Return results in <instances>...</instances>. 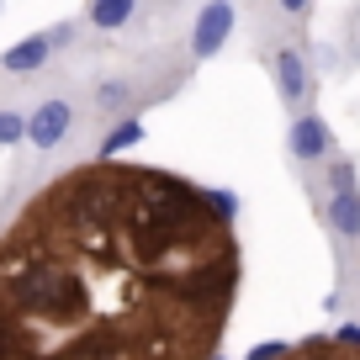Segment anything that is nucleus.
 I'll return each mask as SVG.
<instances>
[{"label": "nucleus", "mask_w": 360, "mask_h": 360, "mask_svg": "<svg viewBox=\"0 0 360 360\" xmlns=\"http://www.w3.org/2000/svg\"><path fill=\"white\" fill-rule=\"evenodd\" d=\"M270 69H276V85H281L286 101H302V96H307V64H302V53H297V48H276Z\"/></svg>", "instance_id": "0eeeda50"}, {"label": "nucleus", "mask_w": 360, "mask_h": 360, "mask_svg": "<svg viewBox=\"0 0 360 360\" xmlns=\"http://www.w3.org/2000/svg\"><path fill=\"white\" fill-rule=\"evenodd\" d=\"M286 355H292V345H286V339H265V345H255L244 360H286Z\"/></svg>", "instance_id": "ddd939ff"}, {"label": "nucleus", "mask_w": 360, "mask_h": 360, "mask_svg": "<svg viewBox=\"0 0 360 360\" xmlns=\"http://www.w3.org/2000/svg\"><path fill=\"white\" fill-rule=\"evenodd\" d=\"M207 360H223V355H207Z\"/></svg>", "instance_id": "f3484780"}, {"label": "nucleus", "mask_w": 360, "mask_h": 360, "mask_svg": "<svg viewBox=\"0 0 360 360\" xmlns=\"http://www.w3.org/2000/svg\"><path fill=\"white\" fill-rule=\"evenodd\" d=\"M75 133V106L69 101H43V106H32V117H27V143L32 148H58L64 138Z\"/></svg>", "instance_id": "7ed1b4c3"}, {"label": "nucleus", "mask_w": 360, "mask_h": 360, "mask_svg": "<svg viewBox=\"0 0 360 360\" xmlns=\"http://www.w3.org/2000/svg\"><path fill=\"white\" fill-rule=\"evenodd\" d=\"M328 228L339 238H360V186H334V196H328Z\"/></svg>", "instance_id": "423d86ee"}, {"label": "nucleus", "mask_w": 360, "mask_h": 360, "mask_svg": "<svg viewBox=\"0 0 360 360\" xmlns=\"http://www.w3.org/2000/svg\"><path fill=\"white\" fill-rule=\"evenodd\" d=\"M138 16V0H90V27H101V32H117Z\"/></svg>", "instance_id": "1a4fd4ad"}, {"label": "nucleus", "mask_w": 360, "mask_h": 360, "mask_svg": "<svg viewBox=\"0 0 360 360\" xmlns=\"http://www.w3.org/2000/svg\"><path fill=\"white\" fill-rule=\"evenodd\" d=\"M233 0H207L202 11H196V22H191V53L196 58H212V53H223V43L233 37Z\"/></svg>", "instance_id": "f03ea898"}, {"label": "nucleus", "mask_w": 360, "mask_h": 360, "mask_svg": "<svg viewBox=\"0 0 360 360\" xmlns=\"http://www.w3.org/2000/svg\"><path fill=\"white\" fill-rule=\"evenodd\" d=\"M286 148H292L302 165H313V159H328V148H334V133H328L323 117H297L292 127H286Z\"/></svg>", "instance_id": "20e7f679"}, {"label": "nucleus", "mask_w": 360, "mask_h": 360, "mask_svg": "<svg viewBox=\"0 0 360 360\" xmlns=\"http://www.w3.org/2000/svg\"><path fill=\"white\" fill-rule=\"evenodd\" d=\"M143 117H117L112 127H106V138H101V148H96V154L101 159H117V154H127V148H138L143 143Z\"/></svg>", "instance_id": "6e6552de"}, {"label": "nucleus", "mask_w": 360, "mask_h": 360, "mask_svg": "<svg viewBox=\"0 0 360 360\" xmlns=\"http://www.w3.org/2000/svg\"><path fill=\"white\" fill-rule=\"evenodd\" d=\"M207 207H212V217H217L223 228L238 217V196H233V191H207Z\"/></svg>", "instance_id": "f8f14e48"}, {"label": "nucleus", "mask_w": 360, "mask_h": 360, "mask_svg": "<svg viewBox=\"0 0 360 360\" xmlns=\"http://www.w3.org/2000/svg\"><path fill=\"white\" fill-rule=\"evenodd\" d=\"M27 138V117L22 112H0V148H16Z\"/></svg>", "instance_id": "9b49d317"}, {"label": "nucleus", "mask_w": 360, "mask_h": 360, "mask_svg": "<svg viewBox=\"0 0 360 360\" xmlns=\"http://www.w3.org/2000/svg\"><path fill=\"white\" fill-rule=\"evenodd\" d=\"M307 6H313V0H281V11H292V16H302Z\"/></svg>", "instance_id": "dca6fc26"}, {"label": "nucleus", "mask_w": 360, "mask_h": 360, "mask_svg": "<svg viewBox=\"0 0 360 360\" xmlns=\"http://www.w3.org/2000/svg\"><path fill=\"white\" fill-rule=\"evenodd\" d=\"M48 37H53V48H58V43H69V37H75V22H58V27H48Z\"/></svg>", "instance_id": "2eb2a0df"}, {"label": "nucleus", "mask_w": 360, "mask_h": 360, "mask_svg": "<svg viewBox=\"0 0 360 360\" xmlns=\"http://www.w3.org/2000/svg\"><path fill=\"white\" fill-rule=\"evenodd\" d=\"M127 96H133V85H127V79H106V85L96 90V106H101V112H122Z\"/></svg>", "instance_id": "9d476101"}, {"label": "nucleus", "mask_w": 360, "mask_h": 360, "mask_svg": "<svg viewBox=\"0 0 360 360\" xmlns=\"http://www.w3.org/2000/svg\"><path fill=\"white\" fill-rule=\"evenodd\" d=\"M0 302L16 307L22 318H37V323H79L85 318V281L64 255L22 249V238H16L0 255Z\"/></svg>", "instance_id": "f257e3e1"}, {"label": "nucleus", "mask_w": 360, "mask_h": 360, "mask_svg": "<svg viewBox=\"0 0 360 360\" xmlns=\"http://www.w3.org/2000/svg\"><path fill=\"white\" fill-rule=\"evenodd\" d=\"M48 58H53V37L32 32V37H22V43H11L0 53V69H6V75H37Z\"/></svg>", "instance_id": "39448f33"}, {"label": "nucleus", "mask_w": 360, "mask_h": 360, "mask_svg": "<svg viewBox=\"0 0 360 360\" xmlns=\"http://www.w3.org/2000/svg\"><path fill=\"white\" fill-rule=\"evenodd\" d=\"M334 345H339V349H360V323H345V328L334 334Z\"/></svg>", "instance_id": "4468645a"}]
</instances>
